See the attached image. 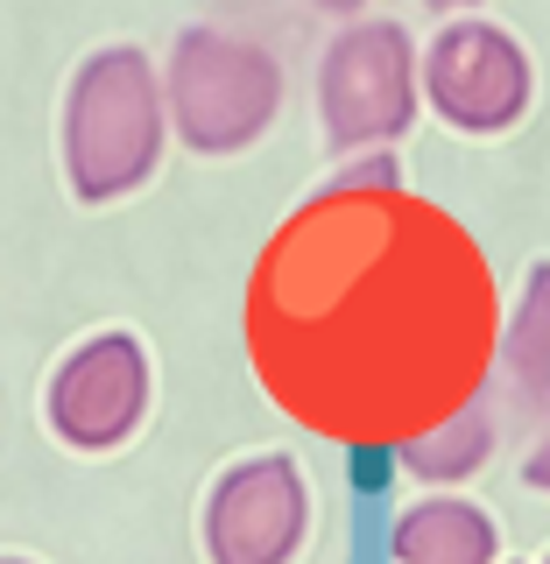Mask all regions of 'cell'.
Here are the masks:
<instances>
[{"label":"cell","instance_id":"6da1fadb","mask_svg":"<svg viewBox=\"0 0 550 564\" xmlns=\"http://www.w3.org/2000/svg\"><path fill=\"white\" fill-rule=\"evenodd\" d=\"M502 296L452 212L402 191L388 149L339 170L269 234L247 275V360L282 416L396 452L494 375Z\"/></svg>","mask_w":550,"mask_h":564},{"label":"cell","instance_id":"7a4b0ae2","mask_svg":"<svg viewBox=\"0 0 550 564\" xmlns=\"http://www.w3.org/2000/svg\"><path fill=\"white\" fill-rule=\"evenodd\" d=\"M163 141H170L163 70L134 43L78 64L64 93V176L78 205H120L128 191H141L163 163Z\"/></svg>","mask_w":550,"mask_h":564},{"label":"cell","instance_id":"3957f363","mask_svg":"<svg viewBox=\"0 0 550 564\" xmlns=\"http://www.w3.org/2000/svg\"><path fill=\"white\" fill-rule=\"evenodd\" d=\"M163 106L184 149L198 155H240L276 128L282 113V64L255 35L226 29H184L163 64Z\"/></svg>","mask_w":550,"mask_h":564},{"label":"cell","instance_id":"277c9868","mask_svg":"<svg viewBox=\"0 0 550 564\" xmlns=\"http://www.w3.org/2000/svg\"><path fill=\"white\" fill-rule=\"evenodd\" d=\"M423 106L417 43L402 22H346L317 64V120L339 155H367L410 134Z\"/></svg>","mask_w":550,"mask_h":564},{"label":"cell","instance_id":"5b68a950","mask_svg":"<svg viewBox=\"0 0 550 564\" xmlns=\"http://www.w3.org/2000/svg\"><path fill=\"white\" fill-rule=\"evenodd\" d=\"M417 78H423V106L459 134H508L537 99L529 50L508 29L473 22V14H459L431 35V50L417 57Z\"/></svg>","mask_w":550,"mask_h":564},{"label":"cell","instance_id":"8992f818","mask_svg":"<svg viewBox=\"0 0 550 564\" xmlns=\"http://www.w3.org/2000/svg\"><path fill=\"white\" fill-rule=\"evenodd\" d=\"M149 395H155V367L134 332H93L50 375L43 416L71 452H120L149 416Z\"/></svg>","mask_w":550,"mask_h":564},{"label":"cell","instance_id":"52a82bcc","mask_svg":"<svg viewBox=\"0 0 550 564\" xmlns=\"http://www.w3.org/2000/svg\"><path fill=\"white\" fill-rule=\"evenodd\" d=\"M311 536V487L290 452L226 466L205 494V557L212 564H290Z\"/></svg>","mask_w":550,"mask_h":564},{"label":"cell","instance_id":"ba28073f","mask_svg":"<svg viewBox=\"0 0 550 564\" xmlns=\"http://www.w3.org/2000/svg\"><path fill=\"white\" fill-rule=\"evenodd\" d=\"M388 564H502V536H494L487 508L459 501V494H431L396 516Z\"/></svg>","mask_w":550,"mask_h":564},{"label":"cell","instance_id":"9c48e42d","mask_svg":"<svg viewBox=\"0 0 550 564\" xmlns=\"http://www.w3.org/2000/svg\"><path fill=\"white\" fill-rule=\"evenodd\" d=\"M487 452H494V416H487L481 395L459 402L452 416H438L431 431H417V437H402V445H396V458L417 473V480H431V487L473 480V473L487 466Z\"/></svg>","mask_w":550,"mask_h":564},{"label":"cell","instance_id":"30bf717a","mask_svg":"<svg viewBox=\"0 0 550 564\" xmlns=\"http://www.w3.org/2000/svg\"><path fill=\"white\" fill-rule=\"evenodd\" d=\"M502 367L516 381V395L529 410H550V261H537L516 296V317L502 325Z\"/></svg>","mask_w":550,"mask_h":564},{"label":"cell","instance_id":"8fae6325","mask_svg":"<svg viewBox=\"0 0 550 564\" xmlns=\"http://www.w3.org/2000/svg\"><path fill=\"white\" fill-rule=\"evenodd\" d=\"M522 480H529V487H537V494H550V431L537 437V452H529V458H522Z\"/></svg>","mask_w":550,"mask_h":564},{"label":"cell","instance_id":"7c38bea8","mask_svg":"<svg viewBox=\"0 0 550 564\" xmlns=\"http://www.w3.org/2000/svg\"><path fill=\"white\" fill-rule=\"evenodd\" d=\"M311 8H325V14H360L367 0H311Z\"/></svg>","mask_w":550,"mask_h":564},{"label":"cell","instance_id":"4fadbf2b","mask_svg":"<svg viewBox=\"0 0 550 564\" xmlns=\"http://www.w3.org/2000/svg\"><path fill=\"white\" fill-rule=\"evenodd\" d=\"M423 8H438V14H466V8H481V0H423Z\"/></svg>","mask_w":550,"mask_h":564},{"label":"cell","instance_id":"5bb4252c","mask_svg":"<svg viewBox=\"0 0 550 564\" xmlns=\"http://www.w3.org/2000/svg\"><path fill=\"white\" fill-rule=\"evenodd\" d=\"M0 564H29V557H0Z\"/></svg>","mask_w":550,"mask_h":564},{"label":"cell","instance_id":"9a60e30c","mask_svg":"<svg viewBox=\"0 0 550 564\" xmlns=\"http://www.w3.org/2000/svg\"><path fill=\"white\" fill-rule=\"evenodd\" d=\"M543 564H550V557H543Z\"/></svg>","mask_w":550,"mask_h":564}]
</instances>
